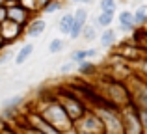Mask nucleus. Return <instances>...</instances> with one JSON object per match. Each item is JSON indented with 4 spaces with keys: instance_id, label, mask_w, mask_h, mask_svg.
Returning <instances> with one entry per match:
<instances>
[{
    "instance_id": "1",
    "label": "nucleus",
    "mask_w": 147,
    "mask_h": 134,
    "mask_svg": "<svg viewBox=\"0 0 147 134\" xmlns=\"http://www.w3.org/2000/svg\"><path fill=\"white\" fill-rule=\"evenodd\" d=\"M32 110H36L47 123H50L56 131H60V132H63V131H67V129L73 127V121L69 119V116L65 114L63 106L58 102V99H56L54 93L41 95V101L37 102V106L32 108Z\"/></svg>"
},
{
    "instance_id": "2",
    "label": "nucleus",
    "mask_w": 147,
    "mask_h": 134,
    "mask_svg": "<svg viewBox=\"0 0 147 134\" xmlns=\"http://www.w3.org/2000/svg\"><path fill=\"white\" fill-rule=\"evenodd\" d=\"M95 90L106 99L110 104H114L115 108H123V106L130 104V93L125 82L121 80H114L110 76H104L102 80H99L95 84Z\"/></svg>"
},
{
    "instance_id": "3",
    "label": "nucleus",
    "mask_w": 147,
    "mask_h": 134,
    "mask_svg": "<svg viewBox=\"0 0 147 134\" xmlns=\"http://www.w3.org/2000/svg\"><path fill=\"white\" fill-rule=\"evenodd\" d=\"M54 95H56L58 102L63 106L65 114H67L69 119L73 121V125H75V121H78L80 117L86 114L88 106L84 104V101L78 97V95H76V91L71 90V86H69V88L61 86L58 91H54Z\"/></svg>"
},
{
    "instance_id": "4",
    "label": "nucleus",
    "mask_w": 147,
    "mask_h": 134,
    "mask_svg": "<svg viewBox=\"0 0 147 134\" xmlns=\"http://www.w3.org/2000/svg\"><path fill=\"white\" fill-rule=\"evenodd\" d=\"M130 93V104L138 110H147V80H144L140 75L132 73L125 80Z\"/></svg>"
},
{
    "instance_id": "5",
    "label": "nucleus",
    "mask_w": 147,
    "mask_h": 134,
    "mask_svg": "<svg viewBox=\"0 0 147 134\" xmlns=\"http://www.w3.org/2000/svg\"><path fill=\"white\" fill-rule=\"evenodd\" d=\"M91 110L102 121L104 134H125L119 108H115V106H99V108H91Z\"/></svg>"
},
{
    "instance_id": "6",
    "label": "nucleus",
    "mask_w": 147,
    "mask_h": 134,
    "mask_svg": "<svg viewBox=\"0 0 147 134\" xmlns=\"http://www.w3.org/2000/svg\"><path fill=\"white\" fill-rule=\"evenodd\" d=\"M121 114V123H123V131L125 134H145L144 127H142L140 116H138V110L132 104H127L123 108H119Z\"/></svg>"
},
{
    "instance_id": "7",
    "label": "nucleus",
    "mask_w": 147,
    "mask_h": 134,
    "mask_svg": "<svg viewBox=\"0 0 147 134\" xmlns=\"http://www.w3.org/2000/svg\"><path fill=\"white\" fill-rule=\"evenodd\" d=\"M75 127L78 129V131L90 132V134H104L102 121H100V117L91 108H88L86 114H84L78 121H75Z\"/></svg>"
},
{
    "instance_id": "8",
    "label": "nucleus",
    "mask_w": 147,
    "mask_h": 134,
    "mask_svg": "<svg viewBox=\"0 0 147 134\" xmlns=\"http://www.w3.org/2000/svg\"><path fill=\"white\" fill-rule=\"evenodd\" d=\"M115 54H117V58H121L127 63H138L144 56H147V51L136 43H123L121 48H117Z\"/></svg>"
},
{
    "instance_id": "9",
    "label": "nucleus",
    "mask_w": 147,
    "mask_h": 134,
    "mask_svg": "<svg viewBox=\"0 0 147 134\" xmlns=\"http://www.w3.org/2000/svg\"><path fill=\"white\" fill-rule=\"evenodd\" d=\"M86 24H88V9L86 7H78L73 13V24H71V30H69V37L71 39H78Z\"/></svg>"
},
{
    "instance_id": "10",
    "label": "nucleus",
    "mask_w": 147,
    "mask_h": 134,
    "mask_svg": "<svg viewBox=\"0 0 147 134\" xmlns=\"http://www.w3.org/2000/svg\"><path fill=\"white\" fill-rule=\"evenodd\" d=\"M22 34H24V26H21V24H17V22L9 21V19H7V21H4L2 24H0V36H2L7 43L19 39Z\"/></svg>"
},
{
    "instance_id": "11",
    "label": "nucleus",
    "mask_w": 147,
    "mask_h": 134,
    "mask_svg": "<svg viewBox=\"0 0 147 134\" xmlns=\"http://www.w3.org/2000/svg\"><path fill=\"white\" fill-rule=\"evenodd\" d=\"M34 13H30L28 9H24L22 6H19V4H13V6H7V19L13 22H17V24L21 26H26L28 24V21L32 19Z\"/></svg>"
},
{
    "instance_id": "12",
    "label": "nucleus",
    "mask_w": 147,
    "mask_h": 134,
    "mask_svg": "<svg viewBox=\"0 0 147 134\" xmlns=\"http://www.w3.org/2000/svg\"><path fill=\"white\" fill-rule=\"evenodd\" d=\"M45 30H47V22L41 17H32L28 21V24L24 26V36L30 37V39H37L45 34Z\"/></svg>"
},
{
    "instance_id": "13",
    "label": "nucleus",
    "mask_w": 147,
    "mask_h": 134,
    "mask_svg": "<svg viewBox=\"0 0 147 134\" xmlns=\"http://www.w3.org/2000/svg\"><path fill=\"white\" fill-rule=\"evenodd\" d=\"M24 102V97L22 95H15V97H9V99H6V101H2V112H4V116H7V117H13L15 116V112H17V108Z\"/></svg>"
},
{
    "instance_id": "14",
    "label": "nucleus",
    "mask_w": 147,
    "mask_h": 134,
    "mask_svg": "<svg viewBox=\"0 0 147 134\" xmlns=\"http://www.w3.org/2000/svg\"><path fill=\"white\" fill-rule=\"evenodd\" d=\"M117 21H119L121 30H125V32H134V30H136V24H134V13H132V11L123 9L121 13L117 15Z\"/></svg>"
},
{
    "instance_id": "15",
    "label": "nucleus",
    "mask_w": 147,
    "mask_h": 134,
    "mask_svg": "<svg viewBox=\"0 0 147 134\" xmlns=\"http://www.w3.org/2000/svg\"><path fill=\"white\" fill-rule=\"evenodd\" d=\"M97 54H99L97 48H76V51H73V54H71L69 60H73L75 63H80V62H84V60L95 58Z\"/></svg>"
},
{
    "instance_id": "16",
    "label": "nucleus",
    "mask_w": 147,
    "mask_h": 134,
    "mask_svg": "<svg viewBox=\"0 0 147 134\" xmlns=\"http://www.w3.org/2000/svg\"><path fill=\"white\" fill-rule=\"evenodd\" d=\"M115 19V11L110 9V11H100L97 15V19H95V26H99V28H110V24L114 22Z\"/></svg>"
},
{
    "instance_id": "17",
    "label": "nucleus",
    "mask_w": 147,
    "mask_h": 134,
    "mask_svg": "<svg viewBox=\"0 0 147 134\" xmlns=\"http://www.w3.org/2000/svg\"><path fill=\"white\" fill-rule=\"evenodd\" d=\"M32 54H34V43H26V45H22V47L19 48L17 56H15V63H17V65H22V63H24Z\"/></svg>"
},
{
    "instance_id": "18",
    "label": "nucleus",
    "mask_w": 147,
    "mask_h": 134,
    "mask_svg": "<svg viewBox=\"0 0 147 134\" xmlns=\"http://www.w3.org/2000/svg\"><path fill=\"white\" fill-rule=\"evenodd\" d=\"M115 39H117V34H115V30H112V28H104L102 34H100V37H99V41H100L102 47H112V45L115 43Z\"/></svg>"
},
{
    "instance_id": "19",
    "label": "nucleus",
    "mask_w": 147,
    "mask_h": 134,
    "mask_svg": "<svg viewBox=\"0 0 147 134\" xmlns=\"http://www.w3.org/2000/svg\"><path fill=\"white\" fill-rule=\"evenodd\" d=\"M132 13H134V24H136V28H144L147 24V6H140Z\"/></svg>"
},
{
    "instance_id": "20",
    "label": "nucleus",
    "mask_w": 147,
    "mask_h": 134,
    "mask_svg": "<svg viewBox=\"0 0 147 134\" xmlns=\"http://www.w3.org/2000/svg\"><path fill=\"white\" fill-rule=\"evenodd\" d=\"M71 24H73V13H65L63 17L58 21V30L65 36H69V30H71Z\"/></svg>"
},
{
    "instance_id": "21",
    "label": "nucleus",
    "mask_w": 147,
    "mask_h": 134,
    "mask_svg": "<svg viewBox=\"0 0 147 134\" xmlns=\"http://www.w3.org/2000/svg\"><path fill=\"white\" fill-rule=\"evenodd\" d=\"M76 71L80 73V75H91V73L95 71V63L91 62V60H84V62H80V63H76Z\"/></svg>"
},
{
    "instance_id": "22",
    "label": "nucleus",
    "mask_w": 147,
    "mask_h": 134,
    "mask_svg": "<svg viewBox=\"0 0 147 134\" xmlns=\"http://www.w3.org/2000/svg\"><path fill=\"white\" fill-rule=\"evenodd\" d=\"M80 36L84 37V39L88 41V43H91V41H95L97 39V26H84V30H82V34H80Z\"/></svg>"
},
{
    "instance_id": "23",
    "label": "nucleus",
    "mask_w": 147,
    "mask_h": 134,
    "mask_svg": "<svg viewBox=\"0 0 147 134\" xmlns=\"http://www.w3.org/2000/svg\"><path fill=\"white\" fill-rule=\"evenodd\" d=\"M61 6H63V4H61L60 0H50L47 6L41 9V13H47V15H50V13H58V11L61 9Z\"/></svg>"
},
{
    "instance_id": "24",
    "label": "nucleus",
    "mask_w": 147,
    "mask_h": 134,
    "mask_svg": "<svg viewBox=\"0 0 147 134\" xmlns=\"http://www.w3.org/2000/svg\"><path fill=\"white\" fill-rule=\"evenodd\" d=\"M136 65H138V71H134V73H136V75H140L144 80H147V56H144V58H142Z\"/></svg>"
},
{
    "instance_id": "25",
    "label": "nucleus",
    "mask_w": 147,
    "mask_h": 134,
    "mask_svg": "<svg viewBox=\"0 0 147 134\" xmlns=\"http://www.w3.org/2000/svg\"><path fill=\"white\" fill-rule=\"evenodd\" d=\"M61 48H63V41L58 39V37H56V39H52V41L49 43V52H50V54H58Z\"/></svg>"
},
{
    "instance_id": "26",
    "label": "nucleus",
    "mask_w": 147,
    "mask_h": 134,
    "mask_svg": "<svg viewBox=\"0 0 147 134\" xmlns=\"http://www.w3.org/2000/svg\"><path fill=\"white\" fill-rule=\"evenodd\" d=\"M19 6H22L24 9H28L30 13L36 15L37 9H36V0H19Z\"/></svg>"
},
{
    "instance_id": "27",
    "label": "nucleus",
    "mask_w": 147,
    "mask_h": 134,
    "mask_svg": "<svg viewBox=\"0 0 147 134\" xmlns=\"http://www.w3.org/2000/svg\"><path fill=\"white\" fill-rule=\"evenodd\" d=\"M73 71H76V63L73 62V60H69L67 63H63V65L60 67V73H61V75H71Z\"/></svg>"
},
{
    "instance_id": "28",
    "label": "nucleus",
    "mask_w": 147,
    "mask_h": 134,
    "mask_svg": "<svg viewBox=\"0 0 147 134\" xmlns=\"http://www.w3.org/2000/svg\"><path fill=\"white\" fill-rule=\"evenodd\" d=\"M115 6H117V0H100V11H115Z\"/></svg>"
},
{
    "instance_id": "29",
    "label": "nucleus",
    "mask_w": 147,
    "mask_h": 134,
    "mask_svg": "<svg viewBox=\"0 0 147 134\" xmlns=\"http://www.w3.org/2000/svg\"><path fill=\"white\" fill-rule=\"evenodd\" d=\"M0 134H19V132H17L15 127H11V125H7V123H2V127H0Z\"/></svg>"
},
{
    "instance_id": "30",
    "label": "nucleus",
    "mask_w": 147,
    "mask_h": 134,
    "mask_svg": "<svg viewBox=\"0 0 147 134\" xmlns=\"http://www.w3.org/2000/svg\"><path fill=\"white\" fill-rule=\"evenodd\" d=\"M138 110V108H136ZM138 116H140V121H142V127L147 134V110H138Z\"/></svg>"
},
{
    "instance_id": "31",
    "label": "nucleus",
    "mask_w": 147,
    "mask_h": 134,
    "mask_svg": "<svg viewBox=\"0 0 147 134\" xmlns=\"http://www.w3.org/2000/svg\"><path fill=\"white\" fill-rule=\"evenodd\" d=\"M49 2H50V0H36V9H37V13H41V9H43Z\"/></svg>"
},
{
    "instance_id": "32",
    "label": "nucleus",
    "mask_w": 147,
    "mask_h": 134,
    "mask_svg": "<svg viewBox=\"0 0 147 134\" xmlns=\"http://www.w3.org/2000/svg\"><path fill=\"white\" fill-rule=\"evenodd\" d=\"M4 21H7V7L0 6V24H2Z\"/></svg>"
},
{
    "instance_id": "33",
    "label": "nucleus",
    "mask_w": 147,
    "mask_h": 134,
    "mask_svg": "<svg viewBox=\"0 0 147 134\" xmlns=\"http://www.w3.org/2000/svg\"><path fill=\"white\" fill-rule=\"evenodd\" d=\"M61 134H78V131H76V127H75V125H73L71 129H67V131H63Z\"/></svg>"
},
{
    "instance_id": "34",
    "label": "nucleus",
    "mask_w": 147,
    "mask_h": 134,
    "mask_svg": "<svg viewBox=\"0 0 147 134\" xmlns=\"http://www.w3.org/2000/svg\"><path fill=\"white\" fill-rule=\"evenodd\" d=\"M6 47H7V41L4 39L2 36H0V52H2V51H4V48H6Z\"/></svg>"
},
{
    "instance_id": "35",
    "label": "nucleus",
    "mask_w": 147,
    "mask_h": 134,
    "mask_svg": "<svg viewBox=\"0 0 147 134\" xmlns=\"http://www.w3.org/2000/svg\"><path fill=\"white\" fill-rule=\"evenodd\" d=\"M80 2H84V4H88V6H91V4H93V0H80Z\"/></svg>"
},
{
    "instance_id": "36",
    "label": "nucleus",
    "mask_w": 147,
    "mask_h": 134,
    "mask_svg": "<svg viewBox=\"0 0 147 134\" xmlns=\"http://www.w3.org/2000/svg\"><path fill=\"white\" fill-rule=\"evenodd\" d=\"M0 6H6V0H0Z\"/></svg>"
},
{
    "instance_id": "37",
    "label": "nucleus",
    "mask_w": 147,
    "mask_h": 134,
    "mask_svg": "<svg viewBox=\"0 0 147 134\" xmlns=\"http://www.w3.org/2000/svg\"><path fill=\"white\" fill-rule=\"evenodd\" d=\"M76 131H78V129H76ZM78 134H90V132H84V131H78Z\"/></svg>"
},
{
    "instance_id": "38",
    "label": "nucleus",
    "mask_w": 147,
    "mask_h": 134,
    "mask_svg": "<svg viewBox=\"0 0 147 134\" xmlns=\"http://www.w3.org/2000/svg\"><path fill=\"white\" fill-rule=\"evenodd\" d=\"M145 51H147V41H145Z\"/></svg>"
},
{
    "instance_id": "39",
    "label": "nucleus",
    "mask_w": 147,
    "mask_h": 134,
    "mask_svg": "<svg viewBox=\"0 0 147 134\" xmlns=\"http://www.w3.org/2000/svg\"><path fill=\"white\" fill-rule=\"evenodd\" d=\"M73 2H80V0H73Z\"/></svg>"
},
{
    "instance_id": "40",
    "label": "nucleus",
    "mask_w": 147,
    "mask_h": 134,
    "mask_svg": "<svg viewBox=\"0 0 147 134\" xmlns=\"http://www.w3.org/2000/svg\"><path fill=\"white\" fill-rule=\"evenodd\" d=\"M60 134H61V132H60Z\"/></svg>"
}]
</instances>
